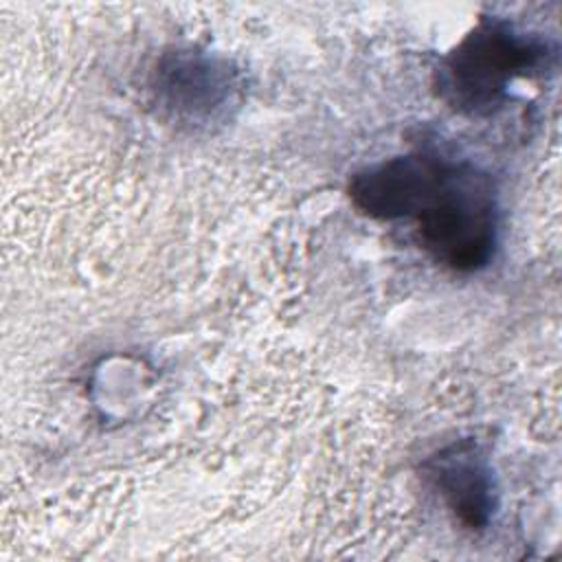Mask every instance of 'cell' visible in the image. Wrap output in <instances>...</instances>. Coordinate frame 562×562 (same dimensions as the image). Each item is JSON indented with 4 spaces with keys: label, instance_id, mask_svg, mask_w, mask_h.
I'll return each mask as SVG.
<instances>
[{
    "label": "cell",
    "instance_id": "cell-3",
    "mask_svg": "<svg viewBox=\"0 0 562 562\" xmlns=\"http://www.w3.org/2000/svg\"><path fill=\"white\" fill-rule=\"evenodd\" d=\"M448 160L430 154H406L358 171L349 182L353 206L375 220L415 217L446 173Z\"/></svg>",
    "mask_w": 562,
    "mask_h": 562
},
{
    "label": "cell",
    "instance_id": "cell-1",
    "mask_svg": "<svg viewBox=\"0 0 562 562\" xmlns=\"http://www.w3.org/2000/svg\"><path fill=\"white\" fill-rule=\"evenodd\" d=\"M422 246L452 270L483 268L496 246L498 206L487 173L472 165L448 162V169L415 215Z\"/></svg>",
    "mask_w": 562,
    "mask_h": 562
},
{
    "label": "cell",
    "instance_id": "cell-4",
    "mask_svg": "<svg viewBox=\"0 0 562 562\" xmlns=\"http://www.w3.org/2000/svg\"><path fill=\"white\" fill-rule=\"evenodd\" d=\"M435 481L454 514L468 527H483L492 514V481L483 463L472 454L457 450L450 457H439Z\"/></svg>",
    "mask_w": 562,
    "mask_h": 562
},
{
    "label": "cell",
    "instance_id": "cell-2",
    "mask_svg": "<svg viewBox=\"0 0 562 562\" xmlns=\"http://www.w3.org/2000/svg\"><path fill=\"white\" fill-rule=\"evenodd\" d=\"M547 57V46L514 33L501 22H481L443 59L439 88L463 112L490 110L505 88Z\"/></svg>",
    "mask_w": 562,
    "mask_h": 562
}]
</instances>
